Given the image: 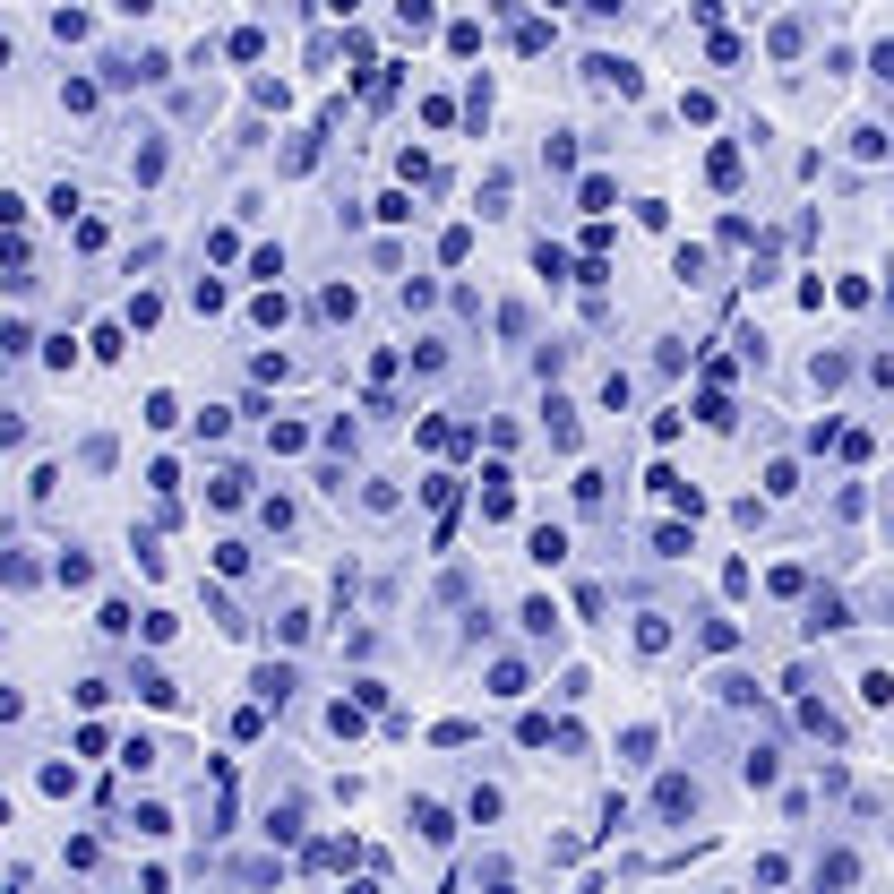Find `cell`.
Wrapping results in <instances>:
<instances>
[{
	"label": "cell",
	"instance_id": "6da1fadb",
	"mask_svg": "<svg viewBox=\"0 0 894 894\" xmlns=\"http://www.w3.org/2000/svg\"><path fill=\"white\" fill-rule=\"evenodd\" d=\"M585 78H594L602 95H637V86H645L637 69H628V61H611V52H594V61H585Z\"/></svg>",
	"mask_w": 894,
	"mask_h": 894
},
{
	"label": "cell",
	"instance_id": "7a4b0ae2",
	"mask_svg": "<svg viewBox=\"0 0 894 894\" xmlns=\"http://www.w3.org/2000/svg\"><path fill=\"white\" fill-rule=\"evenodd\" d=\"M258 705H284V697H293V662H258Z\"/></svg>",
	"mask_w": 894,
	"mask_h": 894
},
{
	"label": "cell",
	"instance_id": "3957f363",
	"mask_svg": "<svg viewBox=\"0 0 894 894\" xmlns=\"http://www.w3.org/2000/svg\"><path fill=\"white\" fill-rule=\"evenodd\" d=\"M129 688H138V697H147V705H181V688H172L164 671H155V662H138V680H129Z\"/></svg>",
	"mask_w": 894,
	"mask_h": 894
},
{
	"label": "cell",
	"instance_id": "277c9868",
	"mask_svg": "<svg viewBox=\"0 0 894 894\" xmlns=\"http://www.w3.org/2000/svg\"><path fill=\"white\" fill-rule=\"evenodd\" d=\"M843 619H852V611H843V594H817V602H809V637H834Z\"/></svg>",
	"mask_w": 894,
	"mask_h": 894
},
{
	"label": "cell",
	"instance_id": "5b68a950",
	"mask_svg": "<svg viewBox=\"0 0 894 894\" xmlns=\"http://www.w3.org/2000/svg\"><path fill=\"white\" fill-rule=\"evenodd\" d=\"M413 826H422V843H447V834H456V826H447V809H439V800H422V809H413Z\"/></svg>",
	"mask_w": 894,
	"mask_h": 894
},
{
	"label": "cell",
	"instance_id": "8992f818",
	"mask_svg": "<svg viewBox=\"0 0 894 894\" xmlns=\"http://www.w3.org/2000/svg\"><path fill=\"white\" fill-rule=\"evenodd\" d=\"M490 697H525V662H490Z\"/></svg>",
	"mask_w": 894,
	"mask_h": 894
},
{
	"label": "cell",
	"instance_id": "52a82bcc",
	"mask_svg": "<svg viewBox=\"0 0 894 894\" xmlns=\"http://www.w3.org/2000/svg\"><path fill=\"white\" fill-rule=\"evenodd\" d=\"M26 344H35V327L9 319V327H0V362H26Z\"/></svg>",
	"mask_w": 894,
	"mask_h": 894
},
{
	"label": "cell",
	"instance_id": "ba28073f",
	"mask_svg": "<svg viewBox=\"0 0 894 894\" xmlns=\"http://www.w3.org/2000/svg\"><path fill=\"white\" fill-rule=\"evenodd\" d=\"M533 559H542V568H559V559H568V533L542 525V533H533Z\"/></svg>",
	"mask_w": 894,
	"mask_h": 894
},
{
	"label": "cell",
	"instance_id": "9c48e42d",
	"mask_svg": "<svg viewBox=\"0 0 894 894\" xmlns=\"http://www.w3.org/2000/svg\"><path fill=\"white\" fill-rule=\"evenodd\" d=\"M697 809V783H680V774H671V783H662V817H688Z\"/></svg>",
	"mask_w": 894,
	"mask_h": 894
},
{
	"label": "cell",
	"instance_id": "30bf717a",
	"mask_svg": "<svg viewBox=\"0 0 894 894\" xmlns=\"http://www.w3.org/2000/svg\"><path fill=\"white\" fill-rule=\"evenodd\" d=\"M705 172H714V190H740V147H714V164H705Z\"/></svg>",
	"mask_w": 894,
	"mask_h": 894
},
{
	"label": "cell",
	"instance_id": "8fae6325",
	"mask_svg": "<svg viewBox=\"0 0 894 894\" xmlns=\"http://www.w3.org/2000/svg\"><path fill=\"white\" fill-rule=\"evenodd\" d=\"M852 877H860V860H852V852H826V869H817V886H852Z\"/></svg>",
	"mask_w": 894,
	"mask_h": 894
},
{
	"label": "cell",
	"instance_id": "7c38bea8",
	"mask_svg": "<svg viewBox=\"0 0 894 894\" xmlns=\"http://www.w3.org/2000/svg\"><path fill=\"white\" fill-rule=\"evenodd\" d=\"M52 576H61V585H86V576H95V559H86V551H61V559H52Z\"/></svg>",
	"mask_w": 894,
	"mask_h": 894
},
{
	"label": "cell",
	"instance_id": "4fadbf2b",
	"mask_svg": "<svg viewBox=\"0 0 894 894\" xmlns=\"http://www.w3.org/2000/svg\"><path fill=\"white\" fill-rule=\"evenodd\" d=\"M319 319H353V284H327V293H319Z\"/></svg>",
	"mask_w": 894,
	"mask_h": 894
},
{
	"label": "cell",
	"instance_id": "5bb4252c",
	"mask_svg": "<svg viewBox=\"0 0 894 894\" xmlns=\"http://www.w3.org/2000/svg\"><path fill=\"white\" fill-rule=\"evenodd\" d=\"M525 628H533V637H551V628H559V602L533 594V602H525Z\"/></svg>",
	"mask_w": 894,
	"mask_h": 894
},
{
	"label": "cell",
	"instance_id": "9a60e30c",
	"mask_svg": "<svg viewBox=\"0 0 894 894\" xmlns=\"http://www.w3.org/2000/svg\"><path fill=\"white\" fill-rule=\"evenodd\" d=\"M740 774H748V791H766V783H774V748H748Z\"/></svg>",
	"mask_w": 894,
	"mask_h": 894
},
{
	"label": "cell",
	"instance_id": "2e32d148",
	"mask_svg": "<svg viewBox=\"0 0 894 894\" xmlns=\"http://www.w3.org/2000/svg\"><path fill=\"white\" fill-rule=\"evenodd\" d=\"M852 155H860V164H877V155H886V138H877V121H860V129H852Z\"/></svg>",
	"mask_w": 894,
	"mask_h": 894
},
{
	"label": "cell",
	"instance_id": "e0dca14e",
	"mask_svg": "<svg viewBox=\"0 0 894 894\" xmlns=\"http://www.w3.org/2000/svg\"><path fill=\"white\" fill-rule=\"evenodd\" d=\"M396 18H405V35H422V26H430V0H396Z\"/></svg>",
	"mask_w": 894,
	"mask_h": 894
},
{
	"label": "cell",
	"instance_id": "ac0fdd59",
	"mask_svg": "<svg viewBox=\"0 0 894 894\" xmlns=\"http://www.w3.org/2000/svg\"><path fill=\"white\" fill-rule=\"evenodd\" d=\"M26 439V422H18V413H0V447H18Z\"/></svg>",
	"mask_w": 894,
	"mask_h": 894
},
{
	"label": "cell",
	"instance_id": "d6986e66",
	"mask_svg": "<svg viewBox=\"0 0 894 894\" xmlns=\"http://www.w3.org/2000/svg\"><path fill=\"white\" fill-rule=\"evenodd\" d=\"M585 9H594V18H619V9H628V0H585Z\"/></svg>",
	"mask_w": 894,
	"mask_h": 894
},
{
	"label": "cell",
	"instance_id": "ffe728a7",
	"mask_svg": "<svg viewBox=\"0 0 894 894\" xmlns=\"http://www.w3.org/2000/svg\"><path fill=\"white\" fill-rule=\"evenodd\" d=\"M147 9H155V0H121V18H147Z\"/></svg>",
	"mask_w": 894,
	"mask_h": 894
},
{
	"label": "cell",
	"instance_id": "44dd1931",
	"mask_svg": "<svg viewBox=\"0 0 894 894\" xmlns=\"http://www.w3.org/2000/svg\"><path fill=\"white\" fill-rule=\"evenodd\" d=\"M9 61H18V43H9V35H0V69H9Z\"/></svg>",
	"mask_w": 894,
	"mask_h": 894
}]
</instances>
